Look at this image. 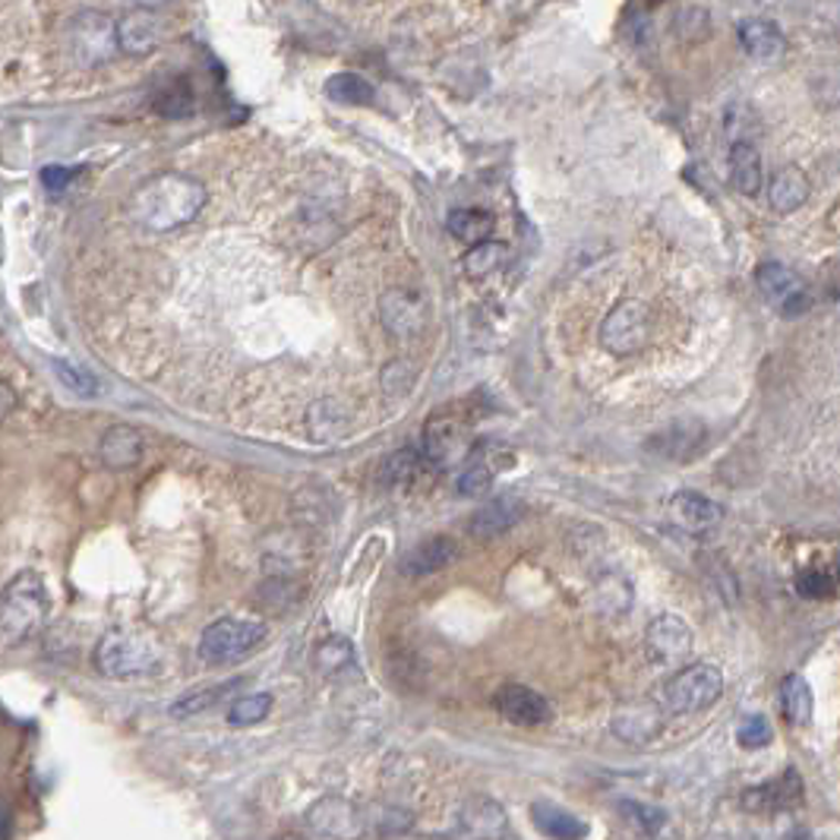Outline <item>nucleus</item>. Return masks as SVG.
<instances>
[{
  "instance_id": "obj_6",
  "label": "nucleus",
  "mask_w": 840,
  "mask_h": 840,
  "mask_svg": "<svg viewBox=\"0 0 840 840\" xmlns=\"http://www.w3.org/2000/svg\"><path fill=\"white\" fill-rule=\"evenodd\" d=\"M265 639V626L256 619L228 617L212 622L199 639V658L206 663H234L243 661L250 651H256Z\"/></svg>"
},
{
  "instance_id": "obj_19",
  "label": "nucleus",
  "mask_w": 840,
  "mask_h": 840,
  "mask_svg": "<svg viewBox=\"0 0 840 840\" xmlns=\"http://www.w3.org/2000/svg\"><path fill=\"white\" fill-rule=\"evenodd\" d=\"M729 180L743 197H755L762 190V155L749 139H733L729 146Z\"/></svg>"
},
{
  "instance_id": "obj_39",
  "label": "nucleus",
  "mask_w": 840,
  "mask_h": 840,
  "mask_svg": "<svg viewBox=\"0 0 840 840\" xmlns=\"http://www.w3.org/2000/svg\"><path fill=\"white\" fill-rule=\"evenodd\" d=\"M73 177H76V171L73 168H61V165H51V168H44L42 171V183L51 190V193H61V190H66L70 183H73Z\"/></svg>"
},
{
  "instance_id": "obj_11",
  "label": "nucleus",
  "mask_w": 840,
  "mask_h": 840,
  "mask_svg": "<svg viewBox=\"0 0 840 840\" xmlns=\"http://www.w3.org/2000/svg\"><path fill=\"white\" fill-rule=\"evenodd\" d=\"M739 802H743V809L758 812V816L787 812V809H796V806L802 802V780H799L796 768H787L780 777H774L768 784L749 787Z\"/></svg>"
},
{
  "instance_id": "obj_32",
  "label": "nucleus",
  "mask_w": 840,
  "mask_h": 840,
  "mask_svg": "<svg viewBox=\"0 0 840 840\" xmlns=\"http://www.w3.org/2000/svg\"><path fill=\"white\" fill-rule=\"evenodd\" d=\"M838 575L825 573V569H806V573L796 575V591L799 597H809V600H825L838 591Z\"/></svg>"
},
{
  "instance_id": "obj_22",
  "label": "nucleus",
  "mask_w": 840,
  "mask_h": 840,
  "mask_svg": "<svg viewBox=\"0 0 840 840\" xmlns=\"http://www.w3.org/2000/svg\"><path fill=\"white\" fill-rule=\"evenodd\" d=\"M780 705H784V714L794 727H809L812 724V714H816V699H812V685L806 683L799 673H790L784 683H780Z\"/></svg>"
},
{
  "instance_id": "obj_35",
  "label": "nucleus",
  "mask_w": 840,
  "mask_h": 840,
  "mask_svg": "<svg viewBox=\"0 0 840 840\" xmlns=\"http://www.w3.org/2000/svg\"><path fill=\"white\" fill-rule=\"evenodd\" d=\"M319 666L323 670H342V666H351L354 661V648H351V641H345V639H329L323 648H319Z\"/></svg>"
},
{
  "instance_id": "obj_38",
  "label": "nucleus",
  "mask_w": 840,
  "mask_h": 840,
  "mask_svg": "<svg viewBox=\"0 0 840 840\" xmlns=\"http://www.w3.org/2000/svg\"><path fill=\"white\" fill-rule=\"evenodd\" d=\"M622 812L632 816V821L644 825V831H658L663 825V812H654V809H644L639 802H622Z\"/></svg>"
},
{
  "instance_id": "obj_15",
  "label": "nucleus",
  "mask_w": 840,
  "mask_h": 840,
  "mask_svg": "<svg viewBox=\"0 0 840 840\" xmlns=\"http://www.w3.org/2000/svg\"><path fill=\"white\" fill-rule=\"evenodd\" d=\"M670 518L683 531L702 534V531H711L714 525H721L724 506H717L714 500H707L702 493L680 490L676 496H670Z\"/></svg>"
},
{
  "instance_id": "obj_30",
  "label": "nucleus",
  "mask_w": 840,
  "mask_h": 840,
  "mask_svg": "<svg viewBox=\"0 0 840 840\" xmlns=\"http://www.w3.org/2000/svg\"><path fill=\"white\" fill-rule=\"evenodd\" d=\"M272 711V695L269 692H256V695H243L238 699L231 711H228V721L234 727H250V724H260L263 717H269Z\"/></svg>"
},
{
  "instance_id": "obj_41",
  "label": "nucleus",
  "mask_w": 840,
  "mask_h": 840,
  "mask_svg": "<svg viewBox=\"0 0 840 840\" xmlns=\"http://www.w3.org/2000/svg\"><path fill=\"white\" fill-rule=\"evenodd\" d=\"M838 581H840V556H838Z\"/></svg>"
},
{
  "instance_id": "obj_8",
  "label": "nucleus",
  "mask_w": 840,
  "mask_h": 840,
  "mask_svg": "<svg viewBox=\"0 0 840 840\" xmlns=\"http://www.w3.org/2000/svg\"><path fill=\"white\" fill-rule=\"evenodd\" d=\"M755 285L762 291V297L777 307L784 316H799L809 309V291L802 275L787 269L784 263H762L755 269Z\"/></svg>"
},
{
  "instance_id": "obj_36",
  "label": "nucleus",
  "mask_w": 840,
  "mask_h": 840,
  "mask_svg": "<svg viewBox=\"0 0 840 840\" xmlns=\"http://www.w3.org/2000/svg\"><path fill=\"white\" fill-rule=\"evenodd\" d=\"M190 102H193V95H190L187 83H183V80H175L168 92H161V95H158V102H155V105H158L161 114H187V111H190Z\"/></svg>"
},
{
  "instance_id": "obj_18",
  "label": "nucleus",
  "mask_w": 840,
  "mask_h": 840,
  "mask_svg": "<svg viewBox=\"0 0 840 840\" xmlns=\"http://www.w3.org/2000/svg\"><path fill=\"white\" fill-rule=\"evenodd\" d=\"M809 190H812V187H809V177L802 175L796 165H787V168H780V171L771 177V183H768V202H771L774 212L790 216V212L806 206Z\"/></svg>"
},
{
  "instance_id": "obj_10",
  "label": "nucleus",
  "mask_w": 840,
  "mask_h": 840,
  "mask_svg": "<svg viewBox=\"0 0 840 840\" xmlns=\"http://www.w3.org/2000/svg\"><path fill=\"white\" fill-rule=\"evenodd\" d=\"M117 35H120V51L130 57H146L161 48L168 25L158 17V10L149 7H133L117 20Z\"/></svg>"
},
{
  "instance_id": "obj_34",
  "label": "nucleus",
  "mask_w": 840,
  "mask_h": 840,
  "mask_svg": "<svg viewBox=\"0 0 840 840\" xmlns=\"http://www.w3.org/2000/svg\"><path fill=\"white\" fill-rule=\"evenodd\" d=\"M54 374L61 376V382H64L70 392H76V396L95 398V392H98V382H95V376L88 374V370H83V367H76V364L54 360Z\"/></svg>"
},
{
  "instance_id": "obj_5",
  "label": "nucleus",
  "mask_w": 840,
  "mask_h": 840,
  "mask_svg": "<svg viewBox=\"0 0 840 840\" xmlns=\"http://www.w3.org/2000/svg\"><path fill=\"white\" fill-rule=\"evenodd\" d=\"M721 692H724V673L714 663H692L663 683L661 702L670 714H699L714 705Z\"/></svg>"
},
{
  "instance_id": "obj_23",
  "label": "nucleus",
  "mask_w": 840,
  "mask_h": 840,
  "mask_svg": "<svg viewBox=\"0 0 840 840\" xmlns=\"http://www.w3.org/2000/svg\"><path fill=\"white\" fill-rule=\"evenodd\" d=\"M98 452L108 468H133L143 455V437L133 427H111Z\"/></svg>"
},
{
  "instance_id": "obj_29",
  "label": "nucleus",
  "mask_w": 840,
  "mask_h": 840,
  "mask_svg": "<svg viewBox=\"0 0 840 840\" xmlns=\"http://www.w3.org/2000/svg\"><path fill=\"white\" fill-rule=\"evenodd\" d=\"M506 246L503 243H493V241H481L474 243V250H468L464 253V272L471 275V279H484L490 275L493 269H500V263L506 260Z\"/></svg>"
},
{
  "instance_id": "obj_24",
  "label": "nucleus",
  "mask_w": 840,
  "mask_h": 840,
  "mask_svg": "<svg viewBox=\"0 0 840 840\" xmlns=\"http://www.w3.org/2000/svg\"><path fill=\"white\" fill-rule=\"evenodd\" d=\"M326 95H329L335 105H374L376 102V88L367 76L360 73H335L326 80Z\"/></svg>"
},
{
  "instance_id": "obj_4",
  "label": "nucleus",
  "mask_w": 840,
  "mask_h": 840,
  "mask_svg": "<svg viewBox=\"0 0 840 840\" xmlns=\"http://www.w3.org/2000/svg\"><path fill=\"white\" fill-rule=\"evenodd\" d=\"M158 663H161L158 644L146 636H133V632H111L95 651V666L111 680L149 676L158 670Z\"/></svg>"
},
{
  "instance_id": "obj_33",
  "label": "nucleus",
  "mask_w": 840,
  "mask_h": 840,
  "mask_svg": "<svg viewBox=\"0 0 840 840\" xmlns=\"http://www.w3.org/2000/svg\"><path fill=\"white\" fill-rule=\"evenodd\" d=\"M231 685L234 683L212 685V689H202V692H187L180 702H175L171 714H175V717H193V714H199V711H209V707L216 705V702H219L221 695H224Z\"/></svg>"
},
{
  "instance_id": "obj_9",
  "label": "nucleus",
  "mask_w": 840,
  "mask_h": 840,
  "mask_svg": "<svg viewBox=\"0 0 840 840\" xmlns=\"http://www.w3.org/2000/svg\"><path fill=\"white\" fill-rule=\"evenodd\" d=\"M644 648H648V658L654 663L680 666L692 654V629L685 626V619L663 613V617H658L648 626Z\"/></svg>"
},
{
  "instance_id": "obj_16",
  "label": "nucleus",
  "mask_w": 840,
  "mask_h": 840,
  "mask_svg": "<svg viewBox=\"0 0 840 840\" xmlns=\"http://www.w3.org/2000/svg\"><path fill=\"white\" fill-rule=\"evenodd\" d=\"M736 39L743 44V51L749 54L752 61H780L784 51H787V39L784 32L774 25L771 20H762V17H749L736 25Z\"/></svg>"
},
{
  "instance_id": "obj_27",
  "label": "nucleus",
  "mask_w": 840,
  "mask_h": 840,
  "mask_svg": "<svg viewBox=\"0 0 840 840\" xmlns=\"http://www.w3.org/2000/svg\"><path fill=\"white\" fill-rule=\"evenodd\" d=\"M493 228H496V219L484 209H455L449 216V231L468 243L486 241L493 234Z\"/></svg>"
},
{
  "instance_id": "obj_17",
  "label": "nucleus",
  "mask_w": 840,
  "mask_h": 840,
  "mask_svg": "<svg viewBox=\"0 0 840 840\" xmlns=\"http://www.w3.org/2000/svg\"><path fill=\"white\" fill-rule=\"evenodd\" d=\"M522 515H525V503L518 496H508L506 493V496H500V500H493V503L477 508L468 531L474 537H481V540H490V537H500L508 528H515L522 522Z\"/></svg>"
},
{
  "instance_id": "obj_37",
  "label": "nucleus",
  "mask_w": 840,
  "mask_h": 840,
  "mask_svg": "<svg viewBox=\"0 0 840 840\" xmlns=\"http://www.w3.org/2000/svg\"><path fill=\"white\" fill-rule=\"evenodd\" d=\"M490 484H493V471L486 464H474L459 477V493L462 496H481L490 490Z\"/></svg>"
},
{
  "instance_id": "obj_13",
  "label": "nucleus",
  "mask_w": 840,
  "mask_h": 840,
  "mask_svg": "<svg viewBox=\"0 0 840 840\" xmlns=\"http://www.w3.org/2000/svg\"><path fill=\"white\" fill-rule=\"evenodd\" d=\"M382 323L392 335H401V338H411L418 335L423 326H427V301L420 297L418 291H408V287H396L382 297Z\"/></svg>"
},
{
  "instance_id": "obj_20",
  "label": "nucleus",
  "mask_w": 840,
  "mask_h": 840,
  "mask_svg": "<svg viewBox=\"0 0 840 840\" xmlns=\"http://www.w3.org/2000/svg\"><path fill=\"white\" fill-rule=\"evenodd\" d=\"M455 553H459V547H455L449 537H430V540H423L420 547H414V550L405 556L401 573L405 575L440 573V569H445V566L455 559Z\"/></svg>"
},
{
  "instance_id": "obj_14",
  "label": "nucleus",
  "mask_w": 840,
  "mask_h": 840,
  "mask_svg": "<svg viewBox=\"0 0 840 840\" xmlns=\"http://www.w3.org/2000/svg\"><path fill=\"white\" fill-rule=\"evenodd\" d=\"M423 445H427V455L437 464H455L468 455L471 440H468V433H464L459 420L437 418L430 420L427 430H423Z\"/></svg>"
},
{
  "instance_id": "obj_21",
  "label": "nucleus",
  "mask_w": 840,
  "mask_h": 840,
  "mask_svg": "<svg viewBox=\"0 0 840 840\" xmlns=\"http://www.w3.org/2000/svg\"><path fill=\"white\" fill-rule=\"evenodd\" d=\"M702 442H705V427L695 420H685V423L670 427L661 437H654L651 449H658L666 459H692L702 449Z\"/></svg>"
},
{
  "instance_id": "obj_40",
  "label": "nucleus",
  "mask_w": 840,
  "mask_h": 840,
  "mask_svg": "<svg viewBox=\"0 0 840 840\" xmlns=\"http://www.w3.org/2000/svg\"><path fill=\"white\" fill-rule=\"evenodd\" d=\"M168 0H133V7H149V10H161Z\"/></svg>"
},
{
  "instance_id": "obj_3",
  "label": "nucleus",
  "mask_w": 840,
  "mask_h": 840,
  "mask_svg": "<svg viewBox=\"0 0 840 840\" xmlns=\"http://www.w3.org/2000/svg\"><path fill=\"white\" fill-rule=\"evenodd\" d=\"M66 51L80 66H105L120 54V35L117 20H111L105 10H80L66 22Z\"/></svg>"
},
{
  "instance_id": "obj_1",
  "label": "nucleus",
  "mask_w": 840,
  "mask_h": 840,
  "mask_svg": "<svg viewBox=\"0 0 840 840\" xmlns=\"http://www.w3.org/2000/svg\"><path fill=\"white\" fill-rule=\"evenodd\" d=\"M206 206V187L197 177L158 175L130 197V216L149 231H175L193 221Z\"/></svg>"
},
{
  "instance_id": "obj_7",
  "label": "nucleus",
  "mask_w": 840,
  "mask_h": 840,
  "mask_svg": "<svg viewBox=\"0 0 840 840\" xmlns=\"http://www.w3.org/2000/svg\"><path fill=\"white\" fill-rule=\"evenodd\" d=\"M651 335V313L639 301H622L600 326V342L613 354H632L644 348Z\"/></svg>"
},
{
  "instance_id": "obj_26",
  "label": "nucleus",
  "mask_w": 840,
  "mask_h": 840,
  "mask_svg": "<svg viewBox=\"0 0 840 840\" xmlns=\"http://www.w3.org/2000/svg\"><path fill=\"white\" fill-rule=\"evenodd\" d=\"M309 433H313V440L316 442H326V440H338L345 430H348V423L351 418L335 405V401H319V405H313L309 408Z\"/></svg>"
},
{
  "instance_id": "obj_28",
  "label": "nucleus",
  "mask_w": 840,
  "mask_h": 840,
  "mask_svg": "<svg viewBox=\"0 0 840 840\" xmlns=\"http://www.w3.org/2000/svg\"><path fill=\"white\" fill-rule=\"evenodd\" d=\"M418 468H420L418 452L401 449V452L389 455V459L382 462V468H379V484L389 486V490H405V486L418 477Z\"/></svg>"
},
{
  "instance_id": "obj_31",
  "label": "nucleus",
  "mask_w": 840,
  "mask_h": 840,
  "mask_svg": "<svg viewBox=\"0 0 840 840\" xmlns=\"http://www.w3.org/2000/svg\"><path fill=\"white\" fill-rule=\"evenodd\" d=\"M736 739H739L743 749H765V746H771V721H768L765 714H749V717H743V724L736 727Z\"/></svg>"
},
{
  "instance_id": "obj_25",
  "label": "nucleus",
  "mask_w": 840,
  "mask_h": 840,
  "mask_svg": "<svg viewBox=\"0 0 840 840\" xmlns=\"http://www.w3.org/2000/svg\"><path fill=\"white\" fill-rule=\"evenodd\" d=\"M534 821H537V828L544 831V834H550V838H585L588 834V828L578 821L575 816H569L566 809H559V806H550V802H534Z\"/></svg>"
},
{
  "instance_id": "obj_12",
  "label": "nucleus",
  "mask_w": 840,
  "mask_h": 840,
  "mask_svg": "<svg viewBox=\"0 0 840 840\" xmlns=\"http://www.w3.org/2000/svg\"><path fill=\"white\" fill-rule=\"evenodd\" d=\"M493 705L515 727H537L550 721V702L528 685H503Z\"/></svg>"
},
{
  "instance_id": "obj_2",
  "label": "nucleus",
  "mask_w": 840,
  "mask_h": 840,
  "mask_svg": "<svg viewBox=\"0 0 840 840\" xmlns=\"http://www.w3.org/2000/svg\"><path fill=\"white\" fill-rule=\"evenodd\" d=\"M48 588H44L42 575L20 573L3 591V603H0V626H3V641L7 644H20V641L32 639L44 622H48Z\"/></svg>"
}]
</instances>
